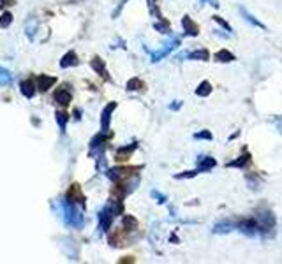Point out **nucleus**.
<instances>
[{"label": "nucleus", "instance_id": "4be33fe9", "mask_svg": "<svg viewBox=\"0 0 282 264\" xmlns=\"http://www.w3.org/2000/svg\"><path fill=\"white\" fill-rule=\"evenodd\" d=\"M156 30H159L160 34H169V23L162 18H159V21L156 23Z\"/></svg>", "mask_w": 282, "mask_h": 264}, {"label": "nucleus", "instance_id": "393cba45", "mask_svg": "<svg viewBox=\"0 0 282 264\" xmlns=\"http://www.w3.org/2000/svg\"><path fill=\"white\" fill-rule=\"evenodd\" d=\"M194 138H196V139H207V141H210L212 134L208 132V130H201V132H196V134H194Z\"/></svg>", "mask_w": 282, "mask_h": 264}, {"label": "nucleus", "instance_id": "1a4fd4ad", "mask_svg": "<svg viewBox=\"0 0 282 264\" xmlns=\"http://www.w3.org/2000/svg\"><path fill=\"white\" fill-rule=\"evenodd\" d=\"M215 159L212 157L205 155V157H199L198 159V171H210L212 168H215Z\"/></svg>", "mask_w": 282, "mask_h": 264}, {"label": "nucleus", "instance_id": "a211bd4d", "mask_svg": "<svg viewBox=\"0 0 282 264\" xmlns=\"http://www.w3.org/2000/svg\"><path fill=\"white\" fill-rule=\"evenodd\" d=\"M145 88V83L138 78H132L129 83H127V90H131V92H139V90H143Z\"/></svg>", "mask_w": 282, "mask_h": 264}, {"label": "nucleus", "instance_id": "2eb2a0df", "mask_svg": "<svg viewBox=\"0 0 282 264\" xmlns=\"http://www.w3.org/2000/svg\"><path fill=\"white\" fill-rule=\"evenodd\" d=\"M76 63H78V57H76L74 51H71V53H67L65 57H63L62 62H60V65L65 69V67H71V65H76Z\"/></svg>", "mask_w": 282, "mask_h": 264}, {"label": "nucleus", "instance_id": "412c9836", "mask_svg": "<svg viewBox=\"0 0 282 264\" xmlns=\"http://www.w3.org/2000/svg\"><path fill=\"white\" fill-rule=\"evenodd\" d=\"M21 92H23V95L25 97H32L34 95V83H32V81H23V83H21Z\"/></svg>", "mask_w": 282, "mask_h": 264}, {"label": "nucleus", "instance_id": "39448f33", "mask_svg": "<svg viewBox=\"0 0 282 264\" xmlns=\"http://www.w3.org/2000/svg\"><path fill=\"white\" fill-rule=\"evenodd\" d=\"M67 201L78 203V205L85 206V196L81 194L80 185H71V189H69V192H67Z\"/></svg>", "mask_w": 282, "mask_h": 264}, {"label": "nucleus", "instance_id": "5701e85b", "mask_svg": "<svg viewBox=\"0 0 282 264\" xmlns=\"http://www.w3.org/2000/svg\"><path fill=\"white\" fill-rule=\"evenodd\" d=\"M214 21H215V23H219V25L222 27V29H226L227 32H231V30H233V29H231V25H229V23H226V21H224L220 16H214Z\"/></svg>", "mask_w": 282, "mask_h": 264}, {"label": "nucleus", "instance_id": "bb28decb", "mask_svg": "<svg viewBox=\"0 0 282 264\" xmlns=\"http://www.w3.org/2000/svg\"><path fill=\"white\" fill-rule=\"evenodd\" d=\"M152 197H154L157 203H160V205H162V203H166V196H164V194L157 192V190H154V192H152Z\"/></svg>", "mask_w": 282, "mask_h": 264}, {"label": "nucleus", "instance_id": "aec40b11", "mask_svg": "<svg viewBox=\"0 0 282 264\" xmlns=\"http://www.w3.org/2000/svg\"><path fill=\"white\" fill-rule=\"evenodd\" d=\"M92 67L95 69L97 72H99V74L101 76H104V78H108V72H106V67H104V63H102V60L101 59H94L92 60Z\"/></svg>", "mask_w": 282, "mask_h": 264}, {"label": "nucleus", "instance_id": "7c9ffc66", "mask_svg": "<svg viewBox=\"0 0 282 264\" xmlns=\"http://www.w3.org/2000/svg\"><path fill=\"white\" fill-rule=\"evenodd\" d=\"M279 129H281V132H282V122H279Z\"/></svg>", "mask_w": 282, "mask_h": 264}, {"label": "nucleus", "instance_id": "cd10ccee", "mask_svg": "<svg viewBox=\"0 0 282 264\" xmlns=\"http://www.w3.org/2000/svg\"><path fill=\"white\" fill-rule=\"evenodd\" d=\"M11 18H13V16H11V14L5 13L4 16H2V20H0V27H7L9 23H11Z\"/></svg>", "mask_w": 282, "mask_h": 264}, {"label": "nucleus", "instance_id": "c85d7f7f", "mask_svg": "<svg viewBox=\"0 0 282 264\" xmlns=\"http://www.w3.org/2000/svg\"><path fill=\"white\" fill-rule=\"evenodd\" d=\"M5 74H7V72L2 71V76H0V81H2V83H7L9 81V76H5Z\"/></svg>", "mask_w": 282, "mask_h": 264}, {"label": "nucleus", "instance_id": "7ed1b4c3", "mask_svg": "<svg viewBox=\"0 0 282 264\" xmlns=\"http://www.w3.org/2000/svg\"><path fill=\"white\" fill-rule=\"evenodd\" d=\"M136 169H139V168H115L108 173V176H110L113 181L120 183V181L129 180V178L132 176V171H136Z\"/></svg>", "mask_w": 282, "mask_h": 264}, {"label": "nucleus", "instance_id": "f3484780", "mask_svg": "<svg viewBox=\"0 0 282 264\" xmlns=\"http://www.w3.org/2000/svg\"><path fill=\"white\" fill-rule=\"evenodd\" d=\"M210 93H212V85L208 83V81H203L198 87V90H196V95L199 97H208Z\"/></svg>", "mask_w": 282, "mask_h": 264}, {"label": "nucleus", "instance_id": "9d476101", "mask_svg": "<svg viewBox=\"0 0 282 264\" xmlns=\"http://www.w3.org/2000/svg\"><path fill=\"white\" fill-rule=\"evenodd\" d=\"M136 150V145H127V147H122L117 150V160H127L129 157H131V153Z\"/></svg>", "mask_w": 282, "mask_h": 264}, {"label": "nucleus", "instance_id": "ddd939ff", "mask_svg": "<svg viewBox=\"0 0 282 264\" xmlns=\"http://www.w3.org/2000/svg\"><path fill=\"white\" fill-rule=\"evenodd\" d=\"M39 90H42V92H46L48 88H51V85H55L57 80L55 78H48V76H39Z\"/></svg>", "mask_w": 282, "mask_h": 264}, {"label": "nucleus", "instance_id": "f257e3e1", "mask_svg": "<svg viewBox=\"0 0 282 264\" xmlns=\"http://www.w3.org/2000/svg\"><path fill=\"white\" fill-rule=\"evenodd\" d=\"M180 44V39L178 37H173V39H169L168 42H166L164 46L160 48L159 51H152L150 53V59H152V62H159V60H162L164 57H168L169 53H171L175 48Z\"/></svg>", "mask_w": 282, "mask_h": 264}, {"label": "nucleus", "instance_id": "9b49d317", "mask_svg": "<svg viewBox=\"0 0 282 264\" xmlns=\"http://www.w3.org/2000/svg\"><path fill=\"white\" fill-rule=\"evenodd\" d=\"M214 59L217 60V62L226 63V62H233V60H235V55H233L231 51H227V50H220V51H217V53H215Z\"/></svg>", "mask_w": 282, "mask_h": 264}, {"label": "nucleus", "instance_id": "6e6552de", "mask_svg": "<svg viewBox=\"0 0 282 264\" xmlns=\"http://www.w3.org/2000/svg\"><path fill=\"white\" fill-rule=\"evenodd\" d=\"M71 99H72V95H71V92H69L67 88L63 87V88H59L57 90V93H55V101L59 102L60 106H67L69 102H71Z\"/></svg>", "mask_w": 282, "mask_h": 264}, {"label": "nucleus", "instance_id": "6ab92c4d", "mask_svg": "<svg viewBox=\"0 0 282 264\" xmlns=\"http://www.w3.org/2000/svg\"><path fill=\"white\" fill-rule=\"evenodd\" d=\"M242 14H244L245 16V20L249 21V23H251V25H254V27H257V29H261V30H266V27L263 25L261 21H257L256 18L252 16V14H249L247 11H245V9H242Z\"/></svg>", "mask_w": 282, "mask_h": 264}, {"label": "nucleus", "instance_id": "dca6fc26", "mask_svg": "<svg viewBox=\"0 0 282 264\" xmlns=\"http://www.w3.org/2000/svg\"><path fill=\"white\" fill-rule=\"evenodd\" d=\"M124 229L125 231H136L138 229V220L131 215H125L124 217Z\"/></svg>", "mask_w": 282, "mask_h": 264}, {"label": "nucleus", "instance_id": "b1692460", "mask_svg": "<svg viewBox=\"0 0 282 264\" xmlns=\"http://www.w3.org/2000/svg\"><path fill=\"white\" fill-rule=\"evenodd\" d=\"M57 120H59V125L60 129H65V122H67V115L65 113H57Z\"/></svg>", "mask_w": 282, "mask_h": 264}, {"label": "nucleus", "instance_id": "f03ea898", "mask_svg": "<svg viewBox=\"0 0 282 264\" xmlns=\"http://www.w3.org/2000/svg\"><path fill=\"white\" fill-rule=\"evenodd\" d=\"M238 229L245 233L247 236H256L261 233V226L257 222V218H245L244 222L238 224Z\"/></svg>", "mask_w": 282, "mask_h": 264}, {"label": "nucleus", "instance_id": "f8f14e48", "mask_svg": "<svg viewBox=\"0 0 282 264\" xmlns=\"http://www.w3.org/2000/svg\"><path fill=\"white\" fill-rule=\"evenodd\" d=\"M186 57L189 60H201V62H207V60L210 59V55H208L207 50H196V51H192V53L186 55Z\"/></svg>", "mask_w": 282, "mask_h": 264}, {"label": "nucleus", "instance_id": "0eeeda50", "mask_svg": "<svg viewBox=\"0 0 282 264\" xmlns=\"http://www.w3.org/2000/svg\"><path fill=\"white\" fill-rule=\"evenodd\" d=\"M251 155H249L247 151H245L244 155H240L236 160H233V162H227L226 164V168H238V169H244V168H247L249 164H251Z\"/></svg>", "mask_w": 282, "mask_h": 264}, {"label": "nucleus", "instance_id": "423d86ee", "mask_svg": "<svg viewBox=\"0 0 282 264\" xmlns=\"http://www.w3.org/2000/svg\"><path fill=\"white\" fill-rule=\"evenodd\" d=\"M115 108H117V102H110V104L106 106L104 111H102V117H101V125H102V132H106L108 130V127H110V120H111V113L115 111Z\"/></svg>", "mask_w": 282, "mask_h": 264}, {"label": "nucleus", "instance_id": "4468645a", "mask_svg": "<svg viewBox=\"0 0 282 264\" xmlns=\"http://www.w3.org/2000/svg\"><path fill=\"white\" fill-rule=\"evenodd\" d=\"M231 231H233L231 222H219L214 226V233H217V235H227V233H231Z\"/></svg>", "mask_w": 282, "mask_h": 264}, {"label": "nucleus", "instance_id": "20e7f679", "mask_svg": "<svg viewBox=\"0 0 282 264\" xmlns=\"http://www.w3.org/2000/svg\"><path fill=\"white\" fill-rule=\"evenodd\" d=\"M182 25H184V30H186V34L190 35V37H196L199 34V27L198 23L192 20L190 16H184L182 18Z\"/></svg>", "mask_w": 282, "mask_h": 264}, {"label": "nucleus", "instance_id": "c756f323", "mask_svg": "<svg viewBox=\"0 0 282 264\" xmlns=\"http://www.w3.org/2000/svg\"><path fill=\"white\" fill-rule=\"evenodd\" d=\"M203 2H208V4L214 5V7H219V4H217V0H203Z\"/></svg>", "mask_w": 282, "mask_h": 264}, {"label": "nucleus", "instance_id": "a878e982", "mask_svg": "<svg viewBox=\"0 0 282 264\" xmlns=\"http://www.w3.org/2000/svg\"><path fill=\"white\" fill-rule=\"evenodd\" d=\"M199 171H186V173H180V175H177L175 178L177 180H184V178H192V176H196Z\"/></svg>", "mask_w": 282, "mask_h": 264}]
</instances>
